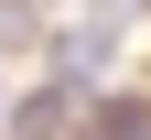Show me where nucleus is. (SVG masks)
Instances as JSON below:
<instances>
[{
	"label": "nucleus",
	"mask_w": 151,
	"mask_h": 140,
	"mask_svg": "<svg viewBox=\"0 0 151 140\" xmlns=\"http://www.w3.org/2000/svg\"><path fill=\"white\" fill-rule=\"evenodd\" d=\"M97 65H108V22H86V32H65V43H54V75H65V86H86Z\"/></svg>",
	"instance_id": "obj_1"
},
{
	"label": "nucleus",
	"mask_w": 151,
	"mask_h": 140,
	"mask_svg": "<svg viewBox=\"0 0 151 140\" xmlns=\"http://www.w3.org/2000/svg\"><path fill=\"white\" fill-rule=\"evenodd\" d=\"M65 108H76V86H43V97H22V129L43 140V129H65Z\"/></svg>",
	"instance_id": "obj_2"
},
{
	"label": "nucleus",
	"mask_w": 151,
	"mask_h": 140,
	"mask_svg": "<svg viewBox=\"0 0 151 140\" xmlns=\"http://www.w3.org/2000/svg\"><path fill=\"white\" fill-rule=\"evenodd\" d=\"M97 140H151V108H140V97H119V108H97Z\"/></svg>",
	"instance_id": "obj_3"
},
{
	"label": "nucleus",
	"mask_w": 151,
	"mask_h": 140,
	"mask_svg": "<svg viewBox=\"0 0 151 140\" xmlns=\"http://www.w3.org/2000/svg\"><path fill=\"white\" fill-rule=\"evenodd\" d=\"M0 43H32V11L22 0H0Z\"/></svg>",
	"instance_id": "obj_4"
}]
</instances>
